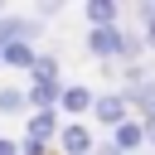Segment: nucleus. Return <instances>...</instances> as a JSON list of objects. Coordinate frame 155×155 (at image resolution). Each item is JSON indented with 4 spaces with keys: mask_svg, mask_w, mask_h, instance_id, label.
Segmentation results:
<instances>
[{
    "mask_svg": "<svg viewBox=\"0 0 155 155\" xmlns=\"http://www.w3.org/2000/svg\"><path fill=\"white\" fill-rule=\"evenodd\" d=\"M136 111H131V102L121 97V92H97V107H92V121L97 126H107V131H116V126H126Z\"/></svg>",
    "mask_w": 155,
    "mask_h": 155,
    "instance_id": "1",
    "label": "nucleus"
},
{
    "mask_svg": "<svg viewBox=\"0 0 155 155\" xmlns=\"http://www.w3.org/2000/svg\"><path fill=\"white\" fill-rule=\"evenodd\" d=\"M121 44H126V29H121V24L87 29V53H92V58H102V63H116V58H121Z\"/></svg>",
    "mask_w": 155,
    "mask_h": 155,
    "instance_id": "2",
    "label": "nucleus"
},
{
    "mask_svg": "<svg viewBox=\"0 0 155 155\" xmlns=\"http://www.w3.org/2000/svg\"><path fill=\"white\" fill-rule=\"evenodd\" d=\"M53 150H58V155H97V136H92L87 121H68Z\"/></svg>",
    "mask_w": 155,
    "mask_h": 155,
    "instance_id": "3",
    "label": "nucleus"
},
{
    "mask_svg": "<svg viewBox=\"0 0 155 155\" xmlns=\"http://www.w3.org/2000/svg\"><path fill=\"white\" fill-rule=\"evenodd\" d=\"M92 107H97V92H92V87H82V82H68V87H63V102H58V111H63L68 121H82V116H92Z\"/></svg>",
    "mask_w": 155,
    "mask_h": 155,
    "instance_id": "4",
    "label": "nucleus"
},
{
    "mask_svg": "<svg viewBox=\"0 0 155 155\" xmlns=\"http://www.w3.org/2000/svg\"><path fill=\"white\" fill-rule=\"evenodd\" d=\"M107 140H111L116 150H126V155H140V150H150V140H145V121H140V116H131L126 126H116Z\"/></svg>",
    "mask_w": 155,
    "mask_h": 155,
    "instance_id": "5",
    "label": "nucleus"
},
{
    "mask_svg": "<svg viewBox=\"0 0 155 155\" xmlns=\"http://www.w3.org/2000/svg\"><path fill=\"white\" fill-rule=\"evenodd\" d=\"M82 19H87V29L121 24V5H116V0H87V5H82Z\"/></svg>",
    "mask_w": 155,
    "mask_h": 155,
    "instance_id": "6",
    "label": "nucleus"
},
{
    "mask_svg": "<svg viewBox=\"0 0 155 155\" xmlns=\"http://www.w3.org/2000/svg\"><path fill=\"white\" fill-rule=\"evenodd\" d=\"M34 63H39V48L34 44H10L0 53V68H15V73H34Z\"/></svg>",
    "mask_w": 155,
    "mask_h": 155,
    "instance_id": "7",
    "label": "nucleus"
},
{
    "mask_svg": "<svg viewBox=\"0 0 155 155\" xmlns=\"http://www.w3.org/2000/svg\"><path fill=\"white\" fill-rule=\"evenodd\" d=\"M29 92L24 87H0V116H29Z\"/></svg>",
    "mask_w": 155,
    "mask_h": 155,
    "instance_id": "8",
    "label": "nucleus"
},
{
    "mask_svg": "<svg viewBox=\"0 0 155 155\" xmlns=\"http://www.w3.org/2000/svg\"><path fill=\"white\" fill-rule=\"evenodd\" d=\"M29 82H63V78H58V58H53V53H39V63H34Z\"/></svg>",
    "mask_w": 155,
    "mask_h": 155,
    "instance_id": "9",
    "label": "nucleus"
},
{
    "mask_svg": "<svg viewBox=\"0 0 155 155\" xmlns=\"http://www.w3.org/2000/svg\"><path fill=\"white\" fill-rule=\"evenodd\" d=\"M58 15H63V5H53V0H48V5H39V10H34V19H58Z\"/></svg>",
    "mask_w": 155,
    "mask_h": 155,
    "instance_id": "10",
    "label": "nucleus"
},
{
    "mask_svg": "<svg viewBox=\"0 0 155 155\" xmlns=\"http://www.w3.org/2000/svg\"><path fill=\"white\" fill-rule=\"evenodd\" d=\"M140 39H145V48H155V15L145 19V29H140Z\"/></svg>",
    "mask_w": 155,
    "mask_h": 155,
    "instance_id": "11",
    "label": "nucleus"
},
{
    "mask_svg": "<svg viewBox=\"0 0 155 155\" xmlns=\"http://www.w3.org/2000/svg\"><path fill=\"white\" fill-rule=\"evenodd\" d=\"M0 155H19V140H10V136H0Z\"/></svg>",
    "mask_w": 155,
    "mask_h": 155,
    "instance_id": "12",
    "label": "nucleus"
},
{
    "mask_svg": "<svg viewBox=\"0 0 155 155\" xmlns=\"http://www.w3.org/2000/svg\"><path fill=\"white\" fill-rule=\"evenodd\" d=\"M97 155H126V150H116L111 140H97Z\"/></svg>",
    "mask_w": 155,
    "mask_h": 155,
    "instance_id": "13",
    "label": "nucleus"
},
{
    "mask_svg": "<svg viewBox=\"0 0 155 155\" xmlns=\"http://www.w3.org/2000/svg\"><path fill=\"white\" fill-rule=\"evenodd\" d=\"M145 140H150V155H155V121H145Z\"/></svg>",
    "mask_w": 155,
    "mask_h": 155,
    "instance_id": "14",
    "label": "nucleus"
}]
</instances>
